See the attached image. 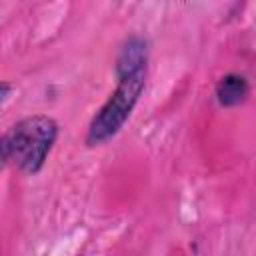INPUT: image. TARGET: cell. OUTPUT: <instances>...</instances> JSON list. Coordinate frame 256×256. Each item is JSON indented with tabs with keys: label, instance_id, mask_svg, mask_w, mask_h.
Wrapping results in <instances>:
<instances>
[{
	"label": "cell",
	"instance_id": "1",
	"mask_svg": "<svg viewBox=\"0 0 256 256\" xmlns=\"http://www.w3.org/2000/svg\"><path fill=\"white\" fill-rule=\"evenodd\" d=\"M58 136L54 118L36 114L16 122L0 138V170L16 166L26 174H36Z\"/></svg>",
	"mask_w": 256,
	"mask_h": 256
},
{
	"label": "cell",
	"instance_id": "2",
	"mask_svg": "<svg viewBox=\"0 0 256 256\" xmlns=\"http://www.w3.org/2000/svg\"><path fill=\"white\" fill-rule=\"evenodd\" d=\"M144 80H146V70L118 76L116 90L102 104V108L96 112V116L88 126V136H86L88 146H98L110 140L122 128V124L128 120L134 104L138 102L144 90Z\"/></svg>",
	"mask_w": 256,
	"mask_h": 256
},
{
	"label": "cell",
	"instance_id": "3",
	"mask_svg": "<svg viewBox=\"0 0 256 256\" xmlns=\"http://www.w3.org/2000/svg\"><path fill=\"white\" fill-rule=\"evenodd\" d=\"M146 60H148L146 42L140 40V38H132L120 50V56H118V62H116V74L124 76V74L144 72L146 70Z\"/></svg>",
	"mask_w": 256,
	"mask_h": 256
},
{
	"label": "cell",
	"instance_id": "4",
	"mask_svg": "<svg viewBox=\"0 0 256 256\" xmlns=\"http://www.w3.org/2000/svg\"><path fill=\"white\" fill-rule=\"evenodd\" d=\"M246 96H248V82L240 74H226L216 84V98L220 106H226V108L236 106L244 102Z\"/></svg>",
	"mask_w": 256,
	"mask_h": 256
},
{
	"label": "cell",
	"instance_id": "5",
	"mask_svg": "<svg viewBox=\"0 0 256 256\" xmlns=\"http://www.w3.org/2000/svg\"><path fill=\"white\" fill-rule=\"evenodd\" d=\"M10 90H12V86L10 84H6V82H0V102L10 94Z\"/></svg>",
	"mask_w": 256,
	"mask_h": 256
}]
</instances>
